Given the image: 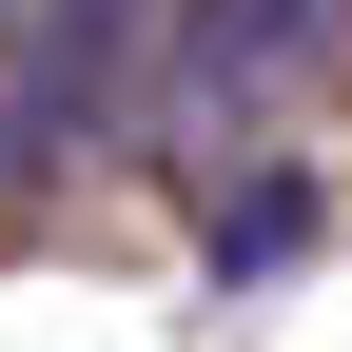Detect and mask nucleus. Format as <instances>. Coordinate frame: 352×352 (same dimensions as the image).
<instances>
[{
	"label": "nucleus",
	"instance_id": "7ed1b4c3",
	"mask_svg": "<svg viewBox=\"0 0 352 352\" xmlns=\"http://www.w3.org/2000/svg\"><path fill=\"white\" fill-rule=\"evenodd\" d=\"M314 176H294V157H254V176H215V274H294V254H314Z\"/></svg>",
	"mask_w": 352,
	"mask_h": 352
},
{
	"label": "nucleus",
	"instance_id": "f257e3e1",
	"mask_svg": "<svg viewBox=\"0 0 352 352\" xmlns=\"http://www.w3.org/2000/svg\"><path fill=\"white\" fill-rule=\"evenodd\" d=\"M333 59H352V0H176L157 98L196 118V138H254V118H294Z\"/></svg>",
	"mask_w": 352,
	"mask_h": 352
},
{
	"label": "nucleus",
	"instance_id": "20e7f679",
	"mask_svg": "<svg viewBox=\"0 0 352 352\" xmlns=\"http://www.w3.org/2000/svg\"><path fill=\"white\" fill-rule=\"evenodd\" d=\"M39 157H59V138H39V98H20V59H0V215H20V176Z\"/></svg>",
	"mask_w": 352,
	"mask_h": 352
},
{
	"label": "nucleus",
	"instance_id": "f03ea898",
	"mask_svg": "<svg viewBox=\"0 0 352 352\" xmlns=\"http://www.w3.org/2000/svg\"><path fill=\"white\" fill-rule=\"evenodd\" d=\"M138 39H157V0H39V20H20L39 138H118V118H138Z\"/></svg>",
	"mask_w": 352,
	"mask_h": 352
}]
</instances>
